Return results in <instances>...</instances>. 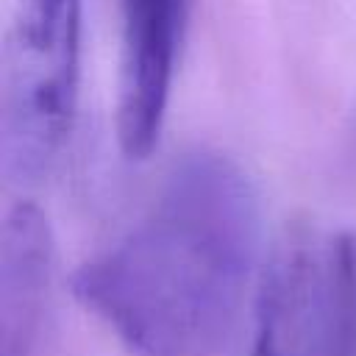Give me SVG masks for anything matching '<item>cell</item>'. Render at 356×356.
<instances>
[{
	"label": "cell",
	"mask_w": 356,
	"mask_h": 356,
	"mask_svg": "<svg viewBox=\"0 0 356 356\" xmlns=\"http://www.w3.org/2000/svg\"><path fill=\"white\" fill-rule=\"evenodd\" d=\"M261 203L217 150L172 164L150 209L72 275L75 298L134 356H248Z\"/></svg>",
	"instance_id": "6da1fadb"
},
{
	"label": "cell",
	"mask_w": 356,
	"mask_h": 356,
	"mask_svg": "<svg viewBox=\"0 0 356 356\" xmlns=\"http://www.w3.org/2000/svg\"><path fill=\"white\" fill-rule=\"evenodd\" d=\"M81 53V0H14L0 78V170L36 184L67 145Z\"/></svg>",
	"instance_id": "7a4b0ae2"
},
{
	"label": "cell",
	"mask_w": 356,
	"mask_h": 356,
	"mask_svg": "<svg viewBox=\"0 0 356 356\" xmlns=\"http://www.w3.org/2000/svg\"><path fill=\"white\" fill-rule=\"evenodd\" d=\"M248 356H356V234L300 222L270 248Z\"/></svg>",
	"instance_id": "3957f363"
},
{
	"label": "cell",
	"mask_w": 356,
	"mask_h": 356,
	"mask_svg": "<svg viewBox=\"0 0 356 356\" xmlns=\"http://www.w3.org/2000/svg\"><path fill=\"white\" fill-rule=\"evenodd\" d=\"M186 0H120L117 139L128 159H145L161 134Z\"/></svg>",
	"instance_id": "277c9868"
},
{
	"label": "cell",
	"mask_w": 356,
	"mask_h": 356,
	"mask_svg": "<svg viewBox=\"0 0 356 356\" xmlns=\"http://www.w3.org/2000/svg\"><path fill=\"white\" fill-rule=\"evenodd\" d=\"M56 248L33 203L8 209L0 231V356H39L53 312Z\"/></svg>",
	"instance_id": "5b68a950"
}]
</instances>
